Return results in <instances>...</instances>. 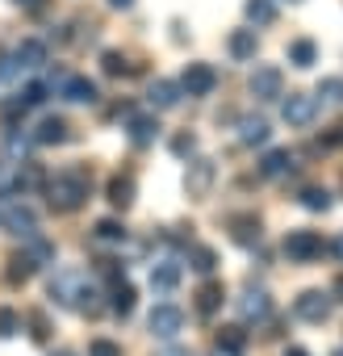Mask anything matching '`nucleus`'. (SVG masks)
<instances>
[{
  "mask_svg": "<svg viewBox=\"0 0 343 356\" xmlns=\"http://www.w3.org/2000/svg\"><path fill=\"white\" fill-rule=\"evenodd\" d=\"M47 293L55 298V306H67V310H84V314H97L101 310V293H97V285L88 281V273H80V268H59L55 277H51V285H47Z\"/></svg>",
  "mask_w": 343,
  "mask_h": 356,
  "instance_id": "1",
  "label": "nucleus"
},
{
  "mask_svg": "<svg viewBox=\"0 0 343 356\" xmlns=\"http://www.w3.org/2000/svg\"><path fill=\"white\" fill-rule=\"evenodd\" d=\"M226 47H231L235 59H256V30H235Z\"/></svg>",
  "mask_w": 343,
  "mask_h": 356,
  "instance_id": "23",
  "label": "nucleus"
},
{
  "mask_svg": "<svg viewBox=\"0 0 343 356\" xmlns=\"http://www.w3.org/2000/svg\"><path fill=\"white\" fill-rule=\"evenodd\" d=\"M301 206H306V210H331V193L310 185V189H301Z\"/></svg>",
  "mask_w": 343,
  "mask_h": 356,
  "instance_id": "33",
  "label": "nucleus"
},
{
  "mask_svg": "<svg viewBox=\"0 0 343 356\" xmlns=\"http://www.w3.org/2000/svg\"><path fill=\"white\" fill-rule=\"evenodd\" d=\"M210 356H239V352H231V348H222V343H218V348H214Z\"/></svg>",
  "mask_w": 343,
  "mask_h": 356,
  "instance_id": "46",
  "label": "nucleus"
},
{
  "mask_svg": "<svg viewBox=\"0 0 343 356\" xmlns=\"http://www.w3.org/2000/svg\"><path fill=\"white\" fill-rule=\"evenodd\" d=\"M239 314H243L247 323H264V318L272 314V298H268L264 289H247V293L239 298Z\"/></svg>",
  "mask_w": 343,
  "mask_h": 356,
  "instance_id": "10",
  "label": "nucleus"
},
{
  "mask_svg": "<svg viewBox=\"0 0 343 356\" xmlns=\"http://www.w3.org/2000/svg\"><path fill=\"white\" fill-rule=\"evenodd\" d=\"M197 151V138L193 134H176V138H172V155H181V159H189Z\"/></svg>",
  "mask_w": 343,
  "mask_h": 356,
  "instance_id": "36",
  "label": "nucleus"
},
{
  "mask_svg": "<svg viewBox=\"0 0 343 356\" xmlns=\"http://www.w3.org/2000/svg\"><path fill=\"white\" fill-rule=\"evenodd\" d=\"M88 189H92L88 172L67 168V172H59V176H55V181H47V202H51V210L72 214V210H80V206L88 202Z\"/></svg>",
  "mask_w": 343,
  "mask_h": 356,
  "instance_id": "2",
  "label": "nucleus"
},
{
  "mask_svg": "<svg viewBox=\"0 0 343 356\" xmlns=\"http://www.w3.org/2000/svg\"><path fill=\"white\" fill-rule=\"evenodd\" d=\"M331 252H335V256H339V260H343V235H339V239H335V243H331Z\"/></svg>",
  "mask_w": 343,
  "mask_h": 356,
  "instance_id": "45",
  "label": "nucleus"
},
{
  "mask_svg": "<svg viewBox=\"0 0 343 356\" xmlns=\"http://www.w3.org/2000/svg\"><path fill=\"white\" fill-rule=\"evenodd\" d=\"M318 97H322L326 105H343V76H326V80H318Z\"/></svg>",
  "mask_w": 343,
  "mask_h": 356,
  "instance_id": "29",
  "label": "nucleus"
},
{
  "mask_svg": "<svg viewBox=\"0 0 343 356\" xmlns=\"http://www.w3.org/2000/svg\"><path fill=\"white\" fill-rule=\"evenodd\" d=\"M247 88H251V97H256V101H276V97H281V88H285L281 67H256V72H251V80H247Z\"/></svg>",
  "mask_w": 343,
  "mask_h": 356,
  "instance_id": "8",
  "label": "nucleus"
},
{
  "mask_svg": "<svg viewBox=\"0 0 343 356\" xmlns=\"http://www.w3.org/2000/svg\"><path fill=\"white\" fill-rule=\"evenodd\" d=\"M109 202L117 210H126L134 202V181H130V176H113V181H109Z\"/></svg>",
  "mask_w": 343,
  "mask_h": 356,
  "instance_id": "24",
  "label": "nucleus"
},
{
  "mask_svg": "<svg viewBox=\"0 0 343 356\" xmlns=\"http://www.w3.org/2000/svg\"><path fill=\"white\" fill-rule=\"evenodd\" d=\"M147 101L155 109H172V105H181V84H172V80H155L147 88Z\"/></svg>",
  "mask_w": 343,
  "mask_h": 356,
  "instance_id": "15",
  "label": "nucleus"
},
{
  "mask_svg": "<svg viewBox=\"0 0 343 356\" xmlns=\"http://www.w3.org/2000/svg\"><path fill=\"white\" fill-rule=\"evenodd\" d=\"M331 356H343V348H335V352H331Z\"/></svg>",
  "mask_w": 343,
  "mask_h": 356,
  "instance_id": "50",
  "label": "nucleus"
},
{
  "mask_svg": "<svg viewBox=\"0 0 343 356\" xmlns=\"http://www.w3.org/2000/svg\"><path fill=\"white\" fill-rule=\"evenodd\" d=\"M268 122L264 118H239V143L243 147H260V143H268Z\"/></svg>",
  "mask_w": 343,
  "mask_h": 356,
  "instance_id": "16",
  "label": "nucleus"
},
{
  "mask_svg": "<svg viewBox=\"0 0 343 356\" xmlns=\"http://www.w3.org/2000/svg\"><path fill=\"white\" fill-rule=\"evenodd\" d=\"M30 277H34V260H30L26 252H22V256H13V260H9V281L17 285V281H30Z\"/></svg>",
  "mask_w": 343,
  "mask_h": 356,
  "instance_id": "31",
  "label": "nucleus"
},
{
  "mask_svg": "<svg viewBox=\"0 0 343 356\" xmlns=\"http://www.w3.org/2000/svg\"><path fill=\"white\" fill-rule=\"evenodd\" d=\"M30 147H34V138H30V134H22V130H9V138H5V151H9V159H26V155H30Z\"/></svg>",
  "mask_w": 343,
  "mask_h": 356,
  "instance_id": "28",
  "label": "nucleus"
},
{
  "mask_svg": "<svg viewBox=\"0 0 343 356\" xmlns=\"http://www.w3.org/2000/svg\"><path fill=\"white\" fill-rule=\"evenodd\" d=\"M185 189H189V197H206V193L214 189V163H210V159H193V163H189Z\"/></svg>",
  "mask_w": 343,
  "mask_h": 356,
  "instance_id": "9",
  "label": "nucleus"
},
{
  "mask_svg": "<svg viewBox=\"0 0 343 356\" xmlns=\"http://www.w3.org/2000/svg\"><path fill=\"white\" fill-rule=\"evenodd\" d=\"M159 134V122L155 118H130V143L134 147H151Z\"/></svg>",
  "mask_w": 343,
  "mask_h": 356,
  "instance_id": "20",
  "label": "nucleus"
},
{
  "mask_svg": "<svg viewBox=\"0 0 343 356\" xmlns=\"http://www.w3.org/2000/svg\"><path fill=\"white\" fill-rule=\"evenodd\" d=\"M189 264H193L197 273H214L218 256H214V248H189Z\"/></svg>",
  "mask_w": 343,
  "mask_h": 356,
  "instance_id": "30",
  "label": "nucleus"
},
{
  "mask_svg": "<svg viewBox=\"0 0 343 356\" xmlns=\"http://www.w3.org/2000/svg\"><path fill=\"white\" fill-rule=\"evenodd\" d=\"M331 293H335V302H343V273L335 277V285H331Z\"/></svg>",
  "mask_w": 343,
  "mask_h": 356,
  "instance_id": "43",
  "label": "nucleus"
},
{
  "mask_svg": "<svg viewBox=\"0 0 343 356\" xmlns=\"http://www.w3.org/2000/svg\"><path fill=\"white\" fill-rule=\"evenodd\" d=\"M293 5H297V0H293Z\"/></svg>",
  "mask_w": 343,
  "mask_h": 356,
  "instance_id": "51",
  "label": "nucleus"
},
{
  "mask_svg": "<svg viewBox=\"0 0 343 356\" xmlns=\"http://www.w3.org/2000/svg\"><path fill=\"white\" fill-rule=\"evenodd\" d=\"M55 356H76V352H67V348H63V352H55Z\"/></svg>",
  "mask_w": 343,
  "mask_h": 356,
  "instance_id": "49",
  "label": "nucleus"
},
{
  "mask_svg": "<svg viewBox=\"0 0 343 356\" xmlns=\"http://www.w3.org/2000/svg\"><path fill=\"white\" fill-rule=\"evenodd\" d=\"M59 97H67L72 105H92L97 101V84L88 76H67V84L59 88Z\"/></svg>",
  "mask_w": 343,
  "mask_h": 356,
  "instance_id": "13",
  "label": "nucleus"
},
{
  "mask_svg": "<svg viewBox=\"0 0 343 356\" xmlns=\"http://www.w3.org/2000/svg\"><path fill=\"white\" fill-rule=\"evenodd\" d=\"M30 327H34V331H30L34 339H47V314H34V318H30Z\"/></svg>",
  "mask_w": 343,
  "mask_h": 356,
  "instance_id": "40",
  "label": "nucleus"
},
{
  "mask_svg": "<svg viewBox=\"0 0 343 356\" xmlns=\"http://www.w3.org/2000/svg\"><path fill=\"white\" fill-rule=\"evenodd\" d=\"M231 239L239 248H256L260 243V218L256 214H231Z\"/></svg>",
  "mask_w": 343,
  "mask_h": 356,
  "instance_id": "11",
  "label": "nucleus"
},
{
  "mask_svg": "<svg viewBox=\"0 0 343 356\" xmlns=\"http://www.w3.org/2000/svg\"><path fill=\"white\" fill-rule=\"evenodd\" d=\"M314 59H318V47L310 38H293L289 42V63L293 67H314Z\"/></svg>",
  "mask_w": 343,
  "mask_h": 356,
  "instance_id": "21",
  "label": "nucleus"
},
{
  "mask_svg": "<svg viewBox=\"0 0 343 356\" xmlns=\"http://www.w3.org/2000/svg\"><path fill=\"white\" fill-rule=\"evenodd\" d=\"M109 5H113V9H130V5H134V0H109Z\"/></svg>",
  "mask_w": 343,
  "mask_h": 356,
  "instance_id": "47",
  "label": "nucleus"
},
{
  "mask_svg": "<svg viewBox=\"0 0 343 356\" xmlns=\"http://www.w3.org/2000/svg\"><path fill=\"white\" fill-rule=\"evenodd\" d=\"M214 88H218V72H214L210 63H189V67H185L181 92H189V97H210Z\"/></svg>",
  "mask_w": 343,
  "mask_h": 356,
  "instance_id": "5",
  "label": "nucleus"
},
{
  "mask_svg": "<svg viewBox=\"0 0 343 356\" xmlns=\"http://www.w3.org/2000/svg\"><path fill=\"white\" fill-rule=\"evenodd\" d=\"M0 118H5V122H17V118H26V101H22V97H9L5 105H0Z\"/></svg>",
  "mask_w": 343,
  "mask_h": 356,
  "instance_id": "37",
  "label": "nucleus"
},
{
  "mask_svg": "<svg viewBox=\"0 0 343 356\" xmlns=\"http://www.w3.org/2000/svg\"><path fill=\"white\" fill-rule=\"evenodd\" d=\"M285 256L297 260V264H310L322 256V235L318 231H289L285 235Z\"/></svg>",
  "mask_w": 343,
  "mask_h": 356,
  "instance_id": "4",
  "label": "nucleus"
},
{
  "mask_svg": "<svg viewBox=\"0 0 343 356\" xmlns=\"http://www.w3.org/2000/svg\"><path fill=\"white\" fill-rule=\"evenodd\" d=\"M92 239H97V243H122V239H126V227H122L117 218H101V222L92 227Z\"/></svg>",
  "mask_w": 343,
  "mask_h": 356,
  "instance_id": "25",
  "label": "nucleus"
},
{
  "mask_svg": "<svg viewBox=\"0 0 343 356\" xmlns=\"http://www.w3.org/2000/svg\"><path fill=\"white\" fill-rule=\"evenodd\" d=\"M38 147H55V143H67V122L63 118H42L38 122V130L30 134Z\"/></svg>",
  "mask_w": 343,
  "mask_h": 356,
  "instance_id": "14",
  "label": "nucleus"
},
{
  "mask_svg": "<svg viewBox=\"0 0 343 356\" xmlns=\"http://www.w3.org/2000/svg\"><path fill=\"white\" fill-rule=\"evenodd\" d=\"M147 327H151V335H159V339H176V335L185 331V310L172 306V302H159V306L151 310Z\"/></svg>",
  "mask_w": 343,
  "mask_h": 356,
  "instance_id": "3",
  "label": "nucleus"
},
{
  "mask_svg": "<svg viewBox=\"0 0 343 356\" xmlns=\"http://www.w3.org/2000/svg\"><path fill=\"white\" fill-rule=\"evenodd\" d=\"M13 59H17L22 67H42V63H47V42H38V38H26V42L13 51Z\"/></svg>",
  "mask_w": 343,
  "mask_h": 356,
  "instance_id": "19",
  "label": "nucleus"
},
{
  "mask_svg": "<svg viewBox=\"0 0 343 356\" xmlns=\"http://www.w3.org/2000/svg\"><path fill=\"white\" fill-rule=\"evenodd\" d=\"M176 285H181V264H176V260L151 264V289H155V293H172Z\"/></svg>",
  "mask_w": 343,
  "mask_h": 356,
  "instance_id": "12",
  "label": "nucleus"
},
{
  "mask_svg": "<svg viewBox=\"0 0 343 356\" xmlns=\"http://www.w3.org/2000/svg\"><path fill=\"white\" fill-rule=\"evenodd\" d=\"M335 143H343V126H335V130L326 134V147H335Z\"/></svg>",
  "mask_w": 343,
  "mask_h": 356,
  "instance_id": "42",
  "label": "nucleus"
},
{
  "mask_svg": "<svg viewBox=\"0 0 343 356\" xmlns=\"http://www.w3.org/2000/svg\"><path fill=\"white\" fill-rule=\"evenodd\" d=\"M222 298H226L222 285H218V281H206V285L197 289V314H201V318H214L218 306H222Z\"/></svg>",
  "mask_w": 343,
  "mask_h": 356,
  "instance_id": "17",
  "label": "nucleus"
},
{
  "mask_svg": "<svg viewBox=\"0 0 343 356\" xmlns=\"http://www.w3.org/2000/svg\"><path fill=\"white\" fill-rule=\"evenodd\" d=\"M47 92H51V88H47V84H38V80H34V84H26V88H22V92H17V97H22V101H26V109H38V105H42V101H47Z\"/></svg>",
  "mask_w": 343,
  "mask_h": 356,
  "instance_id": "34",
  "label": "nucleus"
},
{
  "mask_svg": "<svg viewBox=\"0 0 343 356\" xmlns=\"http://www.w3.org/2000/svg\"><path fill=\"white\" fill-rule=\"evenodd\" d=\"M155 356H193L189 348H181V343H167V348H159Z\"/></svg>",
  "mask_w": 343,
  "mask_h": 356,
  "instance_id": "41",
  "label": "nucleus"
},
{
  "mask_svg": "<svg viewBox=\"0 0 343 356\" xmlns=\"http://www.w3.org/2000/svg\"><path fill=\"white\" fill-rule=\"evenodd\" d=\"M109 310L122 314V318L134 310V285H130V281H117V285H113V293H109Z\"/></svg>",
  "mask_w": 343,
  "mask_h": 356,
  "instance_id": "22",
  "label": "nucleus"
},
{
  "mask_svg": "<svg viewBox=\"0 0 343 356\" xmlns=\"http://www.w3.org/2000/svg\"><path fill=\"white\" fill-rule=\"evenodd\" d=\"M88 356H122V343H113V339H92V343H88Z\"/></svg>",
  "mask_w": 343,
  "mask_h": 356,
  "instance_id": "38",
  "label": "nucleus"
},
{
  "mask_svg": "<svg viewBox=\"0 0 343 356\" xmlns=\"http://www.w3.org/2000/svg\"><path fill=\"white\" fill-rule=\"evenodd\" d=\"M293 172V155L289 151H268L264 163H260V176H268V181H276V176H289Z\"/></svg>",
  "mask_w": 343,
  "mask_h": 356,
  "instance_id": "18",
  "label": "nucleus"
},
{
  "mask_svg": "<svg viewBox=\"0 0 343 356\" xmlns=\"http://www.w3.org/2000/svg\"><path fill=\"white\" fill-rule=\"evenodd\" d=\"M272 17H276L272 0H247V22L251 26H272Z\"/></svg>",
  "mask_w": 343,
  "mask_h": 356,
  "instance_id": "27",
  "label": "nucleus"
},
{
  "mask_svg": "<svg viewBox=\"0 0 343 356\" xmlns=\"http://www.w3.org/2000/svg\"><path fill=\"white\" fill-rule=\"evenodd\" d=\"M218 343H222V348H231V352H243V327H222Z\"/></svg>",
  "mask_w": 343,
  "mask_h": 356,
  "instance_id": "35",
  "label": "nucleus"
},
{
  "mask_svg": "<svg viewBox=\"0 0 343 356\" xmlns=\"http://www.w3.org/2000/svg\"><path fill=\"white\" fill-rule=\"evenodd\" d=\"M105 72H109V76H126V72H130V63H126L117 51H109V55H105Z\"/></svg>",
  "mask_w": 343,
  "mask_h": 356,
  "instance_id": "39",
  "label": "nucleus"
},
{
  "mask_svg": "<svg viewBox=\"0 0 343 356\" xmlns=\"http://www.w3.org/2000/svg\"><path fill=\"white\" fill-rule=\"evenodd\" d=\"M314 113H318V97H306V92H289L285 105H281V118L289 126H310Z\"/></svg>",
  "mask_w": 343,
  "mask_h": 356,
  "instance_id": "7",
  "label": "nucleus"
},
{
  "mask_svg": "<svg viewBox=\"0 0 343 356\" xmlns=\"http://www.w3.org/2000/svg\"><path fill=\"white\" fill-rule=\"evenodd\" d=\"M13 5H22V9H42V0H13Z\"/></svg>",
  "mask_w": 343,
  "mask_h": 356,
  "instance_id": "44",
  "label": "nucleus"
},
{
  "mask_svg": "<svg viewBox=\"0 0 343 356\" xmlns=\"http://www.w3.org/2000/svg\"><path fill=\"white\" fill-rule=\"evenodd\" d=\"M26 256L34 260V268H42V264H51V260H55V243H47L42 235H30V243H26Z\"/></svg>",
  "mask_w": 343,
  "mask_h": 356,
  "instance_id": "26",
  "label": "nucleus"
},
{
  "mask_svg": "<svg viewBox=\"0 0 343 356\" xmlns=\"http://www.w3.org/2000/svg\"><path fill=\"white\" fill-rule=\"evenodd\" d=\"M285 356H310L306 348H285Z\"/></svg>",
  "mask_w": 343,
  "mask_h": 356,
  "instance_id": "48",
  "label": "nucleus"
},
{
  "mask_svg": "<svg viewBox=\"0 0 343 356\" xmlns=\"http://www.w3.org/2000/svg\"><path fill=\"white\" fill-rule=\"evenodd\" d=\"M22 331V314L9 310V306H0V339H13Z\"/></svg>",
  "mask_w": 343,
  "mask_h": 356,
  "instance_id": "32",
  "label": "nucleus"
},
{
  "mask_svg": "<svg viewBox=\"0 0 343 356\" xmlns=\"http://www.w3.org/2000/svg\"><path fill=\"white\" fill-rule=\"evenodd\" d=\"M293 314H297L301 323H326V318H331V298H326L322 289H306V293L293 302Z\"/></svg>",
  "mask_w": 343,
  "mask_h": 356,
  "instance_id": "6",
  "label": "nucleus"
}]
</instances>
